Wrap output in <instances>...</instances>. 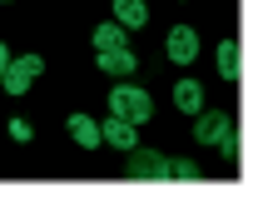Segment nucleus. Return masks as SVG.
<instances>
[{"label": "nucleus", "instance_id": "nucleus-1", "mask_svg": "<svg viewBox=\"0 0 258 199\" xmlns=\"http://www.w3.org/2000/svg\"><path fill=\"white\" fill-rule=\"evenodd\" d=\"M149 110H154L149 95L134 90V85H114V90H109V115H119V120H129V125H144Z\"/></svg>", "mask_w": 258, "mask_h": 199}, {"label": "nucleus", "instance_id": "nucleus-2", "mask_svg": "<svg viewBox=\"0 0 258 199\" xmlns=\"http://www.w3.org/2000/svg\"><path fill=\"white\" fill-rule=\"evenodd\" d=\"M40 75H45V60H40V55H20V60H10L5 80H0V90H5V95H25Z\"/></svg>", "mask_w": 258, "mask_h": 199}, {"label": "nucleus", "instance_id": "nucleus-3", "mask_svg": "<svg viewBox=\"0 0 258 199\" xmlns=\"http://www.w3.org/2000/svg\"><path fill=\"white\" fill-rule=\"evenodd\" d=\"M129 155V174L134 179H169V155H159V150H124Z\"/></svg>", "mask_w": 258, "mask_h": 199}, {"label": "nucleus", "instance_id": "nucleus-4", "mask_svg": "<svg viewBox=\"0 0 258 199\" xmlns=\"http://www.w3.org/2000/svg\"><path fill=\"white\" fill-rule=\"evenodd\" d=\"M224 130H233V120H228L224 110H199V115H194V134H199V144H219Z\"/></svg>", "mask_w": 258, "mask_h": 199}, {"label": "nucleus", "instance_id": "nucleus-5", "mask_svg": "<svg viewBox=\"0 0 258 199\" xmlns=\"http://www.w3.org/2000/svg\"><path fill=\"white\" fill-rule=\"evenodd\" d=\"M194 55H199V35H194L189 25H174V30H169V60H174V65H189Z\"/></svg>", "mask_w": 258, "mask_h": 199}, {"label": "nucleus", "instance_id": "nucleus-6", "mask_svg": "<svg viewBox=\"0 0 258 199\" xmlns=\"http://www.w3.org/2000/svg\"><path fill=\"white\" fill-rule=\"evenodd\" d=\"M99 139H104V144H114V150H134V125L119 120V115H109V120L99 125Z\"/></svg>", "mask_w": 258, "mask_h": 199}, {"label": "nucleus", "instance_id": "nucleus-7", "mask_svg": "<svg viewBox=\"0 0 258 199\" xmlns=\"http://www.w3.org/2000/svg\"><path fill=\"white\" fill-rule=\"evenodd\" d=\"M64 130H70V139H75L80 150H95V144H99V125L90 120V115H70Z\"/></svg>", "mask_w": 258, "mask_h": 199}, {"label": "nucleus", "instance_id": "nucleus-8", "mask_svg": "<svg viewBox=\"0 0 258 199\" xmlns=\"http://www.w3.org/2000/svg\"><path fill=\"white\" fill-rule=\"evenodd\" d=\"M99 70H104V75H134L139 60H134V50L119 45V50H99Z\"/></svg>", "mask_w": 258, "mask_h": 199}, {"label": "nucleus", "instance_id": "nucleus-9", "mask_svg": "<svg viewBox=\"0 0 258 199\" xmlns=\"http://www.w3.org/2000/svg\"><path fill=\"white\" fill-rule=\"evenodd\" d=\"M214 60H219V75H224V80H238V75H243V50H238V40H219V55H214Z\"/></svg>", "mask_w": 258, "mask_h": 199}, {"label": "nucleus", "instance_id": "nucleus-10", "mask_svg": "<svg viewBox=\"0 0 258 199\" xmlns=\"http://www.w3.org/2000/svg\"><path fill=\"white\" fill-rule=\"evenodd\" d=\"M174 105H179L184 115H199V110H204V90H199V80H179V85H174Z\"/></svg>", "mask_w": 258, "mask_h": 199}, {"label": "nucleus", "instance_id": "nucleus-11", "mask_svg": "<svg viewBox=\"0 0 258 199\" xmlns=\"http://www.w3.org/2000/svg\"><path fill=\"white\" fill-rule=\"evenodd\" d=\"M114 15H119V25H124V30H134V25H144V20H149L144 0H114Z\"/></svg>", "mask_w": 258, "mask_h": 199}, {"label": "nucleus", "instance_id": "nucleus-12", "mask_svg": "<svg viewBox=\"0 0 258 199\" xmlns=\"http://www.w3.org/2000/svg\"><path fill=\"white\" fill-rule=\"evenodd\" d=\"M124 45V25H99L95 30V50H119Z\"/></svg>", "mask_w": 258, "mask_h": 199}, {"label": "nucleus", "instance_id": "nucleus-13", "mask_svg": "<svg viewBox=\"0 0 258 199\" xmlns=\"http://www.w3.org/2000/svg\"><path fill=\"white\" fill-rule=\"evenodd\" d=\"M169 179H199V165L194 160H169Z\"/></svg>", "mask_w": 258, "mask_h": 199}, {"label": "nucleus", "instance_id": "nucleus-14", "mask_svg": "<svg viewBox=\"0 0 258 199\" xmlns=\"http://www.w3.org/2000/svg\"><path fill=\"white\" fill-rule=\"evenodd\" d=\"M219 150H224V160H233V165H238V155H243V144H238V134H233V130H224Z\"/></svg>", "mask_w": 258, "mask_h": 199}, {"label": "nucleus", "instance_id": "nucleus-15", "mask_svg": "<svg viewBox=\"0 0 258 199\" xmlns=\"http://www.w3.org/2000/svg\"><path fill=\"white\" fill-rule=\"evenodd\" d=\"M10 134H15V139H30V120H20V115H15V120H10Z\"/></svg>", "mask_w": 258, "mask_h": 199}, {"label": "nucleus", "instance_id": "nucleus-16", "mask_svg": "<svg viewBox=\"0 0 258 199\" xmlns=\"http://www.w3.org/2000/svg\"><path fill=\"white\" fill-rule=\"evenodd\" d=\"M5 70H10V50L0 45V80H5Z\"/></svg>", "mask_w": 258, "mask_h": 199}]
</instances>
